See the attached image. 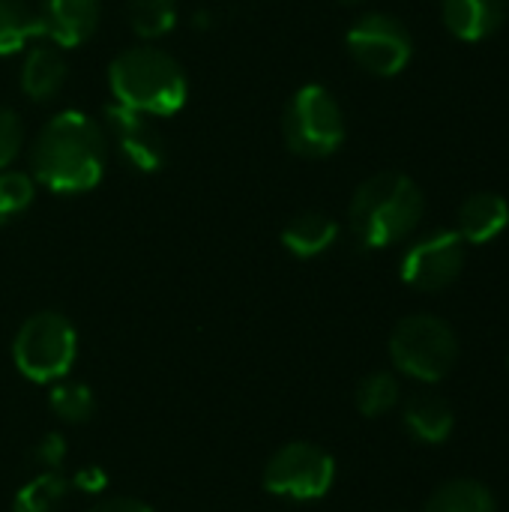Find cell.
Instances as JSON below:
<instances>
[{
	"label": "cell",
	"instance_id": "23",
	"mask_svg": "<svg viewBox=\"0 0 509 512\" xmlns=\"http://www.w3.org/2000/svg\"><path fill=\"white\" fill-rule=\"evenodd\" d=\"M36 195V180L24 171H0V222L15 219L33 204Z\"/></svg>",
	"mask_w": 509,
	"mask_h": 512
},
{
	"label": "cell",
	"instance_id": "9",
	"mask_svg": "<svg viewBox=\"0 0 509 512\" xmlns=\"http://www.w3.org/2000/svg\"><path fill=\"white\" fill-rule=\"evenodd\" d=\"M105 135L114 141L123 162L141 174H153L168 162V144L150 114L132 111L120 102L105 105Z\"/></svg>",
	"mask_w": 509,
	"mask_h": 512
},
{
	"label": "cell",
	"instance_id": "27",
	"mask_svg": "<svg viewBox=\"0 0 509 512\" xmlns=\"http://www.w3.org/2000/svg\"><path fill=\"white\" fill-rule=\"evenodd\" d=\"M87 512H153L147 504L135 501V498H108V501H99L93 510Z\"/></svg>",
	"mask_w": 509,
	"mask_h": 512
},
{
	"label": "cell",
	"instance_id": "24",
	"mask_svg": "<svg viewBox=\"0 0 509 512\" xmlns=\"http://www.w3.org/2000/svg\"><path fill=\"white\" fill-rule=\"evenodd\" d=\"M21 144H24L21 117L12 108L0 105V171L15 162V156L21 153Z\"/></svg>",
	"mask_w": 509,
	"mask_h": 512
},
{
	"label": "cell",
	"instance_id": "11",
	"mask_svg": "<svg viewBox=\"0 0 509 512\" xmlns=\"http://www.w3.org/2000/svg\"><path fill=\"white\" fill-rule=\"evenodd\" d=\"M36 12L42 36L57 48H78L99 27V0H42Z\"/></svg>",
	"mask_w": 509,
	"mask_h": 512
},
{
	"label": "cell",
	"instance_id": "13",
	"mask_svg": "<svg viewBox=\"0 0 509 512\" xmlns=\"http://www.w3.org/2000/svg\"><path fill=\"white\" fill-rule=\"evenodd\" d=\"M509 225V204L495 192H477L459 207V237L471 246L495 240Z\"/></svg>",
	"mask_w": 509,
	"mask_h": 512
},
{
	"label": "cell",
	"instance_id": "5",
	"mask_svg": "<svg viewBox=\"0 0 509 512\" xmlns=\"http://www.w3.org/2000/svg\"><path fill=\"white\" fill-rule=\"evenodd\" d=\"M285 144L306 159L333 156L345 141V114L336 96L321 84L300 87L282 114Z\"/></svg>",
	"mask_w": 509,
	"mask_h": 512
},
{
	"label": "cell",
	"instance_id": "2",
	"mask_svg": "<svg viewBox=\"0 0 509 512\" xmlns=\"http://www.w3.org/2000/svg\"><path fill=\"white\" fill-rule=\"evenodd\" d=\"M108 87L114 102L150 117L177 114L189 93L183 66L153 45H132L120 51L108 66Z\"/></svg>",
	"mask_w": 509,
	"mask_h": 512
},
{
	"label": "cell",
	"instance_id": "8",
	"mask_svg": "<svg viewBox=\"0 0 509 512\" xmlns=\"http://www.w3.org/2000/svg\"><path fill=\"white\" fill-rule=\"evenodd\" d=\"M345 42H348L351 57L366 72L381 75V78L399 75L414 54V39L408 27L396 15H387V12H369L357 18Z\"/></svg>",
	"mask_w": 509,
	"mask_h": 512
},
{
	"label": "cell",
	"instance_id": "19",
	"mask_svg": "<svg viewBox=\"0 0 509 512\" xmlns=\"http://www.w3.org/2000/svg\"><path fill=\"white\" fill-rule=\"evenodd\" d=\"M126 18L135 36L159 39L177 24V0H126Z\"/></svg>",
	"mask_w": 509,
	"mask_h": 512
},
{
	"label": "cell",
	"instance_id": "25",
	"mask_svg": "<svg viewBox=\"0 0 509 512\" xmlns=\"http://www.w3.org/2000/svg\"><path fill=\"white\" fill-rule=\"evenodd\" d=\"M30 459L39 468H45V471H57L63 465V459H66V441H63V435H57V432L42 435L39 444H33Z\"/></svg>",
	"mask_w": 509,
	"mask_h": 512
},
{
	"label": "cell",
	"instance_id": "26",
	"mask_svg": "<svg viewBox=\"0 0 509 512\" xmlns=\"http://www.w3.org/2000/svg\"><path fill=\"white\" fill-rule=\"evenodd\" d=\"M75 486L81 492H87V495H99V492L108 489V474L102 468H96V465H87V468H81L75 474Z\"/></svg>",
	"mask_w": 509,
	"mask_h": 512
},
{
	"label": "cell",
	"instance_id": "6",
	"mask_svg": "<svg viewBox=\"0 0 509 512\" xmlns=\"http://www.w3.org/2000/svg\"><path fill=\"white\" fill-rule=\"evenodd\" d=\"M78 354V333L60 312H36L27 318L12 342L15 366L36 384L60 381Z\"/></svg>",
	"mask_w": 509,
	"mask_h": 512
},
{
	"label": "cell",
	"instance_id": "1",
	"mask_svg": "<svg viewBox=\"0 0 509 512\" xmlns=\"http://www.w3.org/2000/svg\"><path fill=\"white\" fill-rule=\"evenodd\" d=\"M108 162V135L84 111L54 114L30 144V177L57 195L90 192Z\"/></svg>",
	"mask_w": 509,
	"mask_h": 512
},
{
	"label": "cell",
	"instance_id": "28",
	"mask_svg": "<svg viewBox=\"0 0 509 512\" xmlns=\"http://www.w3.org/2000/svg\"><path fill=\"white\" fill-rule=\"evenodd\" d=\"M339 3H357V0H339Z\"/></svg>",
	"mask_w": 509,
	"mask_h": 512
},
{
	"label": "cell",
	"instance_id": "14",
	"mask_svg": "<svg viewBox=\"0 0 509 512\" xmlns=\"http://www.w3.org/2000/svg\"><path fill=\"white\" fill-rule=\"evenodd\" d=\"M66 81V60L60 54V48L51 45H36L27 51L24 63H21V90L33 99V102H48L60 93Z\"/></svg>",
	"mask_w": 509,
	"mask_h": 512
},
{
	"label": "cell",
	"instance_id": "22",
	"mask_svg": "<svg viewBox=\"0 0 509 512\" xmlns=\"http://www.w3.org/2000/svg\"><path fill=\"white\" fill-rule=\"evenodd\" d=\"M51 411L63 420V423H87L93 417V393L87 384H78V381H66V384H57L51 390Z\"/></svg>",
	"mask_w": 509,
	"mask_h": 512
},
{
	"label": "cell",
	"instance_id": "10",
	"mask_svg": "<svg viewBox=\"0 0 509 512\" xmlns=\"http://www.w3.org/2000/svg\"><path fill=\"white\" fill-rule=\"evenodd\" d=\"M465 246L459 231H435L417 240L402 258V279L417 291H444L465 267Z\"/></svg>",
	"mask_w": 509,
	"mask_h": 512
},
{
	"label": "cell",
	"instance_id": "4",
	"mask_svg": "<svg viewBox=\"0 0 509 512\" xmlns=\"http://www.w3.org/2000/svg\"><path fill=\"white\" fill-rule=\"evenodd\" d=\"M390 357L399 372L423 384H438L459 360V339L447 321L435 315H411L396 324L390 336Z\"/></svg>",
	"mask_w": 509,
	"mask_h": 512
},
{
	"label": "cell",
	"instance_id": "3",
	"mask_svg": "<svg viewBox=\"0 0 509 512\" xmlns=\"http://www.w3.org/2000/svg\"><path fill=\"white\" fill-rule=\"evenodd\" d=\"M423 210V192L411 177L399 171H381L354 192L351 231L363 249H387L420 225Z\"/></svg>",
	"mask_w": 509,
	"mask_h": 512
},
{
	"label": "cell",
	"instance_id": "12",
	"mask_svg": "<svg viewBox=\"0 0 509 512\" xmlns=\"http://www.w3.org/2000/svg\"><path fill=\"white\" fill-rule=\"evenodd\" d=\"M509 0H444V21L453 36L477 42L492 36L507 18Z\"/></svg>",
	"mask_w": 509,
	"mask_h": 512
},
{
	"label": "cell",
	"instance_id": "15",
	"mask_svg": "<svg viewBox=\"0 0 509 512\" xmlns=\"http://www.w3.org/2000/svg\"><path fill=\"white\" fill-rule=\"evenodd\" d=\"M405 429L423 444H441L453 432V408L438 393H417L405 405Z\"/></svg>",
	"mask_w": 509,
	"mask_h": 512
},
{
	"label": "cell",
	"instance_id": "17",
	"mask_svg": "<svg viewBox=\"0 0 509 512\" xmlns=\"http://www.w3.org/2000/svg\"><path fill=\"white\" fill-rule=\"evenodd\" d=\"M423 512H495V498L480 480H450L438 486Z\"/></svg>",
	"mask_w": 509,
	"mask_h": 512
},
{
	"label": "cell",
	"instance_id": "16",
	"mask_svg": "<svg viewBox=\"0 0 509 512\" xmlns=\"http://www.w3.org/2000/svg\"><path fill=\"white\" fill-rule=\"evenodd\" d=\"M339 237V225L327 213H300L282 231V246L297 258H315L327 252Z\"/></svg>",
	"mask_w": 509,
	"mask_h": 512
},
{
	"label": "cell",
	"instance_id": "7",
	"mask_svg": "<svg viewBox=\"0 0 509 512\" xmlns=\"http://www.w3.org/2000/svg\"><path fill=\"white\" fill-rule=\"evenodd\" d=\"M333 480H336L333 456L306 441L285 444L264 468L267 492L291 501H318L330 492Z\"/></svg>",
	"mask_w": 509,
	"mask_h": 512
},
{
	"label": "cell",
	"instance_id": "21",
	"mask_svg": "<svg viewBox=\"0 0 509 512\" xmlns=\"http://www.w3.org/2000/svg\"><path fill=\"white\" fill-rule=\"evenodd\" d=\"M399 393H402L399 381L390 372H372L357 387V408H360L363 417H381V414L396 408Z\"/></svg>",
	"mask_w": 509,
	"mask_h": 512
},
{
	"label": "cell",
	"instance_id": "18",
	"mask_svg": "<svg viewBox=\"0 0 509 512\" xmlns=\"http://www.w3.org/2000/svg\"><path fill=\"white\" fill-rule=\"evenodd\" d=\"M36 36H42L39 12L24 0H0V57L18 54Z\"/></svg>",
	"mask_w": 509,
	"mask_h": 512
},
{
	"label": "cell",
	"instance_id": "20",
	"mask_svg": "<svg viewBox=\"0 0 509 512\" xmlns=\"http://www.w3.org/2000/svg\"><path fill=\"white\" fill-rule=\"evenodd\" d=\"M66 489H69L66 480L57 471H45L18 489L12 501V512H57L66 498Z\"/></svg>",
	"mask_w": 509,
	"mask_h": 512
}]
</instances>
